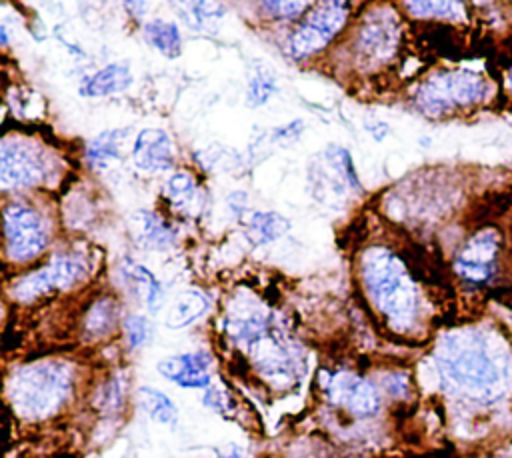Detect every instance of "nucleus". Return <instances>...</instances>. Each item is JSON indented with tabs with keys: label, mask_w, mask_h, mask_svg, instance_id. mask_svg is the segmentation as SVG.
Returning a JSON list of instances; mask_svg holds the SVG:
<instances>
[{
	"label": "nucleus",
	"mask_w": 512,
	"mask_h": 458,
	"mask_svg": "<svg viewBox=\"0 0 512 458\" xmlns=\"http://www.w3.org/2000/svg\"><path fill=\"white\" fill-rule=\"evenodd\" d=\"M446 394L476 410L502 406L512 392V342L498 326H462L446 332L434 350Z\"/></svg>",
	"instance_id": "1"
},
{
	"label": "nucleus",
	"mask_w": 512,
	"mask_h": 458,
	"mask_svg": "<svg viewBox=\"0 0 512 458\" xmlns=\"http://www.w3.org/2000/svg\"><path fill=\"white\" fill-rule=\"evenodd\" d=\"M452 274L472 292H488L512 284V246L508 230L498 222H480L452 258Z\"/></svg>",
	"instance_id": "2"
},
{
	"label": "nucleus",
	"mask_w": 512,
	"mask_h": 458,
	"mask_svg": "<svg viewBox=\"0 0 512 458\" xmlns=\"http://www.w3.org/2000/svg\"><path fill=\"white\" fill-rule=\"evenodd\" d=\"M362 280L376 308L396 330H410L416 324L418 288L398 256L384 248H370L362 258Z\"/></svg>",
	"instance_id": "3"
},
{
	"label": "nucleus",
	"mask_w": 512,
	"mask_h": 458,
	"mask_svg": "<svg viewBox=\"0 0 512 458\" xmlns=\"http://www.w3.org/2000/svg\"><path fill=\"white\" fill-rule=\"evenodd\" d=\"M500 96V86L492 78L466 68H444L416 86L414 104L428 118H446L484 108Z\"/></svg>",
	"instance_id": "4"
},
{
	"label": "nucleus",
	"mask_w": 512,
	"mask_h": 458,
	"mask_svg": "<svg viewBox=\"0 0 512 458\" xmlns=\"http://www.w3.org/2000/svg\"><path fill=\"white\" fill-rule=\"evenodd\" d=\"M66 388V370L56 364H38L14 378V404L26 414H48L62 402Z\"/></svg>",
	"instance_id": "5"
},
{
	"label": "nucleus",
	"mask_w": 512,
	"mask_h": 458,
	"mask_svg": "<svg viewBox=\"0 0 512 458\" xmlns=\"http://www.w3.org/2000/svg\"><path fill=\"white\" fill-rule=\"evenodd\" d=\"M346 2H322L290 34L288 50L294 58H308L322 50L346 24Z\"/></svg>",
	"instance_id": "6"
},
{
	"label": "nucleus",
	"mask_w": 512,
	"mask_h": 458,
	"mask_svg": "<svg viewBox=\"0 0 512 458\" xmlns=\"http://www.w3.org/2000/svg\"><path fill=\"white\" fill-rule=\"evenodd\" d=\"M6 256L18 262L38 256L48 244V232L40 214L26 204H8L4 208Z\"/></svg>",
	"instance_id": "7"
},
{
	"label": "nucleus",
	"mask_w": 512,
	"mask_h": 458,
	"mask_svg": "<svg viewBox=\"0 0 512 458\" xmlns=\"http://www.w3.org/2000/svg\"><path fill=\"white\" fill-rule=\"evenodd\" d=\"M0 176L6 188L36 186L46 178V160L38 148L6 138L2 142Z\"/></svg>",
	"instance_id": "8"
},
{
	"label": "nucleus",
	"mask_w": 512,
	"mask_h": 458,
	"mask_svg": "<svg viewBox=\"0 0 512 458\" xmlns=\"http://www.w3.org/2000/svg\"><path fill=\"white\" fill-rule=\"evenodd\" d=\"M86 266L78 256H58L48 266L40 268L38 272H32L18 280L12 288V294L18 300H34L52 288H66L74 282H78L84 274Z\"/></svg>",
	"instance_id": "9"
},
{
	"label": "nucleus",
	"mask_w": 512,
	"mask_h": 458,
	"mask_svg": "<svg viewBox=\"0 0 512 458\" xmlns=\"http://www.w3.org/2000/svg\"><path fill=\"white\" fill-rule=\"evenodd\" d=\"M328 398L354 416H374L380 408V398L374 386L350 372H336L324 382Z\"/></svg>",
	"instance_id": "10"
},
{
	"label": "nucleus",
	"mask_w": 512,
	"mask_h": 458,
	"mask_svg": "<svg viewBox=\"0 0 512 458\" xmlns=\"http://www.w3.org/2000/svg\"><path fill=\"white\" fill-rule=\"evenodd\" d=\"M158 372L182 388H208L210 356L206 352H184L158 362Z\"/></svg>",
	"instance_id": "11"
},
{
	"label": "nucleus",
	"mask_w": 512,
	"mask_h": 458,
	"mask_svg": "<svg viewBox=\"0 0 512 458\" xmlns=\"http://www.w3.org/2000/svg\"><path fill=\"white\" fill-rule=\"evenodd\" d=\"M134 164L144 172H162L174 164V146L170 136L158 128L142 130L132 148Z\"/></svg>",
	"instance_id": "12"
},
{
	"label": "nucleus",
	"mask_w": 512,
	"mask_h": 458,
	"mask_svg": "<svg viewBox=\"0 0 512 458\" xmlns=\"http://www.w3.org/2000/svg\"><path fill=\"white\" fill-rule=\"evenodd\" d=\"M398 36L400 32L392 18H374L360 30L356 46L364 60L382 62L396 50Z\"/></svg>",
	"instance_id": "13"
},
{
	"label": "nucleus",
	"mask_w": 512,
	"mask_h": 458,
	"mask_svg": "<svg viewBox=\"0 0 512 458\" xmlns=\"http://www.w3.org/2000/svg\"><path fill=\"white\" fill-rule=\"evenodd\" d=\"M132 84V74L128 64H108L102 70L88 76L82 86L80 94L84 96H110L126 90Z\"/></svg>",
	"instance_id": "14"
},
{
	"label": "nucleus",
	"mask_w": 512,
	"mask_h": 458,
	"mask_svg": "<svg viewBox=\"0 0 512 458\" xmlns=\"http://www.w3.org/2000/svg\"><path fill=\"white\" fill-rule=\"evenodd\" d=\"M132 222L136 226V238L148 248H168L174 242V232L154 212L138 210Z\"/></svg>",
	"instance_id": "15"
},
{
	"label": "nucleus",
	"mask_w": 512,
	"mask_h": 458,
	"mask_svg": "<svg viewBox=\"0 0 512 458\" xmlns=\"http://www.w3.org/2000/svg\"><path fill=\"white\" fill-rule=\"evenodd\" d=\"M208 308V298L198 290H186L178 294L168 310L166 324L168 328H184L196 318H200Z\"/></svg>",
	"instance_id": "16"
},
{
	"label": "nucleus",
	"mask_w": 512,
	"mask_h": 458,
	"mask_svg": "<svg viewBox=\"0 0 512 458\" xmlns=\"http://www.w3.org/2000/svg\"><path fill=\"white\" fill-rule=\"evenodd\" d=\"M126 130H106L98 134L86 150V160L94 170H106L112 162L120 160V146Z\"/></svg>",
	"instance_id": "17"
},
{
	"label": "nucleus",
	"mask_w": 512,
	"mask_h": 458,
	"mask_svg": "<svg viewBox=\"0 0 512 458\" xmlns=\"http://www.w3.org/2000/svg\"><path fill=\"white\" fill-rule=\"evenodd\" d=\"M402 6L416 18L440 22H466L470 14L464 2H404Z\"/></svg>",
	"instance_id": "18"
},
{
	"label": "nucleus",
	"mask_w": 512,
	"mask_h": 458,
	"mask_svg": "<svg viewBox=\"0 0 512 458\" xmlns=\"http://www.w3.org/2000/svg\"><path fill=\"white\" fill-rule=\"evenodd\" d=\"M290 228L288 220L276 212H254L248 220L246 236L252 244L260 246L280 238Z\"/></svg>",
	"instance_id": "19"
},
{
	"label": "nucleus",
	"mask_w": 512,
	"mask_h": 458,
	"mask_svg": "<svg viewBox=\"0 0 512 458\" xmlns=\"http://www.w3.org/2000/svg\"><path fill=\"white\" fill-rule=\"evenodd\" d=\"M144 38L164 56H178L182 50V40L176 24L166 20H152L144 24Z\"/></svg>",
	"instance_id": "20"
},
{
	"label": "nucleus",
	"mask_w": 512,
	"mask_h": 458,
	"mask_svg": "<svg viewBox=\"0 0 512 458\" xmlns=\"http://www.w3.org/2000/svg\"><path fill=\"white\" fill-rule=\"evenodd\" d=\"M122 272H124L126 278H130L132 282L138 284V290H140L148 310H152V312L158 310V306L162 304V286L154 278V274L148 268H144V266H140L136 262H130V260L124 262Z\"/></svg>",
	"instance_id": "21"
},
{
	"label": "nucleus",
	"mask_w": 512,
	"mask_h": 458,
	"mask_svg": "<svg viewBox=\"0 0 512 458\" xmlns=\"http://www.w3.org/2000/svg\"><path fill=\"white\" fill-rule=\"evenodd\" d=\"M138 402L142 406V410L156 422L160 424H174L176 422V406L172 404V400L150 386H142L138 390Z\"/></svg>",
	"instance_id": "22"
},
{
	"label": "nucleus",
	"mask_w": 512,
	"mask_h": 458,
	"mask_svg": "<svg viewBox=\"0 0 512 458\" xmlns=\"http://www.w3.org/2000/svg\"><path fill=\"white\" fill-rule=\"evenodd\" d=\"M166 194L168 198L172 200L174 206L178 208H186V206H192L196 202V196H198V188H196V182L194 178L180 170L176 174H172L166 182Z\"/></svg>",
	"instance_id": "23"
},
{
	"label": "nucleus",
	"mask_w": 512,
	"mask_h": 458,
	"mask_svg": "<svg viewBox=\"0 0 512 458\" xmlns=\"http://www.w3.org/2000/svg\"><path fill=\"white\" fill-rule=\"evenodd\" d=\"M274 90H276L274 74L270 70H266L264 66H258L256 72L252 74L250 82H248V102H250V106H262L272 96Z\"/></svg>",
	"instance_id": "24"
},
{
	"label": "nucleus",
	"mask_w": 512,
	"mask_h": 458,
	"mask_svg": "<svg viewBox=\"0 0 512 458\" xmlns=\"http://www.w3.org/2000/svg\"><path fill=\"white\" fill-rule=\"evenodd\" d=\"M110 326H114V306L110 304V300H102L92 308L88 316V330L100 334L110 330Z\"/></svg>",
	"instance_id": "25"
},
{
	"label": "nucleus",
	"mask_w": 512,
	"mask_h": 458,
	"mask_svg": "<svg viewBox=\"0 0 512 458\" xmlns=\"http://www.w3.org/2000/svg\"><path fill=\"white\" fill-rule=\"evenodd\" d=\"M152 336V328L150 322L144 316H128L126 318V338L130 348H138L142 344H146Z\"/></svg>",
	"instance_id": "26"
},
{
	"label": "nucleus",
	"mask_w": 512,
	"mask_h": 458,
	"mask_svg": "<svg viewBox=\"0 0 512 458\" xmlns=\"http://www.w3.org/2000/svg\"><path fill=\"white\" fill-rule=\"evenodd\" d=\"M310 4L308 2H262L260 8L266 16H272V18H280V20H286V18H296L300 12H304Z\"/></svg>",
	"instance_id": "27"
},
{
	"label": "nucleus",
	"mask_w": 512,
	"mask_h": 458,
	"mask_svg": "<svg viewBox=\"0 0 512 458\" xmlns=\"http://www.w3.org/2000/svg\"><path fill=\"white\" fill-rule=\"evenodd\" d=\"M500 308V314H496L498 326L504 330L508 340L512 342V302L510 304H496Z\"/></svg>",
	"instance_id": "28"
},
{
	"label": "nucleus",
	"mask_w": 512,
	"mask_h": 458,
	"mask_svg": "<svg viewBox=\"0 0 512 458\" xmlns=\"http://www.w3.org/2000/svg\"><path fill=\"white\" fill-rule=\"evenodd\" d=\"M502 86H500V92H502V96H500V100L504 98L510 106H512V66L502 74Z\"/></svg>",
	"instance_id": "29"
},
{
	"label": "nucleus",
	"mask_w": 512,
	"mask_h": 458,
	"mask_svg": "<svg viewBox=\"0 0 512 458\" xmlns=\"http://www.w3.org/2000/svg\"><path fill=\"white\" fill-rule=\"evenodd\" d=\"M222 458H242L240 452H234V454H228V456H222Z\"/></svg>",
	"instance_id": "30"
},
{
	"label": "nucleus",
	"mask_w": 512,
	"mask_h": 458,
	"mask_svg": "<svg viewBox=\"0 0 512 458\" xmlns=\"http://www.w3.org/2000/svg\"><path fill=\"white\" fill-rule=\"evenodd\" d=\"M506 8L510 10V12H508V16H512V2H506Z\"/></svg>",
	"instance_id": "31"
}]
</instances>
